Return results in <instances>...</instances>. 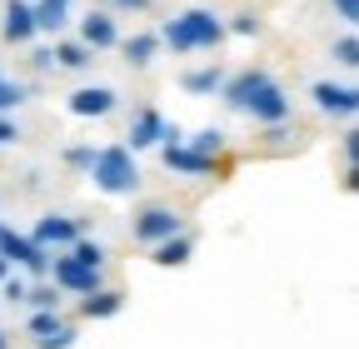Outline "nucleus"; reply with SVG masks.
Instances as JSON below:
<instances>
[{
  "label": "nucleus",
  "mask_w": 359,
  "mask_h": 349,
  "mask_svg": "<svg viewBox=\"0 0 359 349\" xmlns=\"http://www.w3.org/2000/svg\"><path fill=\"white\" fill-rule=\"evenodd\" d=\"M224 35H230V30H224V20H219L215 11L195 6V11L170 15V20L160 25V46H170L175 55H190V50H219Z\"/></svg>",
  "instance_id": "obj_1"
},
{
  "label": "nucleus",
  "mask_w": 359,
  "mask_h": 349,
  "mask_svg": "<svg viewBox=\"0 0 359 349\" xmlns=\"http://www.w3.org/2000/svg\"><path fill=\"white\" fill-rule=\"evenodd\" d=\"M90 180H95L100 195H140L145 174H140V160H135V150H125V145H105V150H95Z\"/></svg>",
  "instance_id": "obj_2"
},
{
  "label": "nucleus",
  "mask_w": 359,
  "mask_h": 349,
  "mask_svg": "<svg viewBox=\"0 0 359 349\" xmlns=\"http://www.w3.org/2000/svg\"><path fill=\"white\" fill-rule=\"evenodd\" d=\"M130 230H135L140 245H160V240L185 230V214H180L175 205H145V210H135V225Z\"/></svg>",
  "instance_id": "obj_3"
},
{
  "label": "nucleus",
  "mask_w": 359,
  "mask_h": 349,
  "mask_svg": "<svg viewBox=\"0 0 359 349\" xmlns=\"http://www.w3.org/2000/svg\"><path fill=\"white\" fill-rule=\"evenodd\" d=\"M290 110H294V100L285 95V85L269 75L259 90L250 95V105H245V115L255 120V125H280V120H290Z\"/></svg>",
  "instance_id": "obj_4"
},
{
  "label": "nucleus",
  "mask_w": 359,
  "mask_h": 349,
  "mask_svg": "<svg viewBox=\"0 0 359 349\" xmlns=\"http://www.w3.org/2000/svg\"><path fill=\"white\" fill-rule=\"evenodd\" d=\"M309 100L330 120H354V110H359V90H354V85H334V80H314Z\"/></svg>",
  "instance_id": "obj_5"
},
{
  "label": "nucleus",
  "mask_w": 359,
  "mask_h": 349,
  "mask_svg": "<svg viewBox=\"0 0 359 349\" xmlns=\"http://www.w3.org/2000/svg\"><path fill=\"white\" fill-rule=\"evenodd\" d=\"M50 275H55V289H60V294H95V289H105L100 270H85V265H75L70 254L50 259Z\"/></svg>",
  "instance_id": "obj_6"
},
{
  "label": "nucleus",
  "mask_w": 359,
  "mask_h": 349,
  "mask_svg": "<svg viewBox=\"0 0 359 349\" xmlns=\"http://www.w3.org/2000/svg\"><path fill=\"white\" fill-rule=\"evenodd\" d=\"M70 115H80V120H105L115 105H120V95L110 90V85H80V90H70Z\"/></svg>",
  "instance_id": "obj_7"
},
{
  "label": "nucleus",
  "mask_w": 359,
  "mask_h": 349,
  "mask_svg": "<svg viewBox=\"0 0 359 349\" xmlns=\"http://www.w3.org/2000/svg\"><path fill=\"white\" fill-rule=\"evenodd\" d=\"M160 160H165L170 174H185V180H205V174H215V160L200 155V150H190L185 140H180V145H160Z\"/></svg>",
  "instance_id": "obj_8"
},
{
  "label": "nucleus",
  "mask_w": 359,
  "mask_h": 349,
  "mask_svg": "<svg viewBox=\"0 0 359 349\" xmlns=\"http://www.w3.org/2000/svg\"><path fill=\"white\" fill-rule=\"evenodd\" d=\"M165 125H170V120H165L155 105L135 110V120H130V130H125V150H135V155H140V150L160 145V140H165Z\"/></svg>",
  "instance_id": "obj_9"
},
{
  "label": "nucleus",
  "mask_w": 359,
  "mask_h": 349,
  "mask_svg": "<svg viewBox=\"0 0 359 349\" xmlns=\"http://www.w3.org/2000/svg\"><path fill=\"white\" fill-rule=\"evenodd\" d=\"M80 46H90V50H115V46H120V25H115V15L95 6V11L80 20Z\"/></svg>",
  "instance_id": "obj_10"
},
{
  "label": "nucleus",
  "mask_w": 359,
  "mask_h": 349,
  "mask_svg": "<svg viewBox=\"0 0 359 349\" xmlns=\"http://www.w3.org/2000/svg\"><path fill=\"white\" fill-rule=\"evenodd\" d=\"M264 80H269V70H255V65H250V70H240V75H224V85H219V100L230 105V110H245V105H250V95L259 90Z\"/></svg>",
  "instance_id": "obj_11"
},
{
  "label": "nucleus",
  "mask_w": 359,
  "mask_h": 349,
  "mask_svg": "<svg viewBox=\"0 0 359 349\" xmlns=\"http://www.w3.org/2000/svg\"><path fill=\"white\" fill-rule=\"evenodd\" d=\"M35 245H45V249H50V245H75L80 240V220H75V214H40V225H35V235H30Z\"/></svg>",
  "instance_id": "obj_12"
},
{
  "label": "nucleus",
  "mask_w": 359,
  "mask_h": 349,
  "mask_svg": "<svg viewBox=\"0 0 359 349\" xmlns=\"http://www.w3.org/2000/svg\"><path fill=\"white\" fill-rule=\"evenodd\" d=\"M0 35H6L11 46H25V40H35L30 0H6V11H0Z\"/></svg>",
  "instance_id": "obj_13"
},
{
  "label": "nucleus",
  "mask_w": 359,
  "mask_h": 349,
  "mask_svg": "<svg viewBox=\"0 0 359 349\" xmlns=\"http://www.w3.org/2000/svg\"><path fill=\"white\" fill-rule=\"evenodd\" d=\"M155 254V265H165V270H180V265H190V254H195V240L180 230V235H170V240H160V245H150Z\"/></svg>",
  "instance_id": "obj_14"
},
{
  "label": "nucleus",
  "mask_w": 359,
  "mask_h": 349,
  "mask_svg": "<svg viewBox=\"0 0 359 349\" xmlns=\"http://www.w3.org/2000/svg\"><path fill=\"white\" fill-rule=\"evenodd\" d=\"M125 310V289H95V294H80V315L85 320H115Z\"/></svg>",
  "instance_id": "obj_15"
},
{
  "label": "nucleus",
  "mask_w": 359,
  "mask_h": 349,
  "mask_svg": "<svg viewBox=\"0 0 359 349\" xmlns=\"http://www.w3.org/2000/svg\"><path fill=\"white\" fill-rule=\"evenodd\" d=\"M30 15H35V35H40V30H45V35H60V30L70 25V0H35Z\"/></svg>",
  "instance_id": "obj_16"
},
{
  "label": "nucleus",
  "mask_w": 359,
  "mask_h": 349,
  "mask_svg": "<svg viewBox=\"0 0 359 349\" xmlns=\"http://www.w3.org/2000/svg\"><path fill=\"white\" fill-rule=\"evenodd\" d=\"M185 95H219V85H224V65H200V70H185Z\"/></svg>",
  "instance_id": "obj_17"
},
{
  "label": "nucleus",
  "mask_w": 359,
  "mask_h": 349,
  "mask_svg": "<svg viewBox=\"0 0 359 349\" xmlns=\"http://www.w3.org/2000/svg\"><path fill=\"white\" fill-rule=\"evenodd\" d=\"M120 50H125V60L135 65V70H145L155 55H160V35H150V30H140V35H130V40H120Z\"/></svg>",
  "instance_id": "obj_18"
},
{
  "label": "nucleus",
  "mask_w": 359,
  "mask_h": 349,
  "mask_svg": "<svg viewBox=\"0 0 359 349\" xmlns=\"http://www.w3.org/2000/svg\"><path fill=\"white\" fill-rule=\"evenodd\" d=\"M35 249H40V245H35L30 235H15V230H6V235H0V259H6L11 270H15V265L25 270V259H30Z\"/></svg>",
  "instance_id": "obj_19"
},
{
  "label": "nucleus",
  "mask_w": 359,
  "mask_h": 349,
  "mask_svg": "<svg viewBox=\"0 0 359 349\" xmlns=\"http://www.w3.org/2000/svg\"><path fill=\"white\" fill-rule=\"evenodd\" d=\"M55 70H85L90 60H95V50L90 46H80V40H55Z\"/></svg>",
  "instance_id": "obj_20"
},
{
  "label": "nucleus",
  "mask_w": 359,
  "mask_h": 349,
  "mask_svg": "<svg viewBox=\"0 0 359 349\" xmlns=\"http://www.w3.org/2000/svg\"><path fill=\"white\" fill-rule=\"evenodd\" d=\"M70 259H75V265H85V270H105V259H110V249L100 245V240H75L70 245Z\"/></svg>",
  "instance_id": "obj_21"
},
{
  "label": "nucleus",
  "mask_w": 359,
  "mask_h": 349,
  "mask_svg": "<svg viewBox=\"0 0 359 349\" xmlns=\"http://www.w3.org/2000/svg\"><path fill=\"white\" fill-rule=\"evenodd\" d=\"M330 60L344 65V70H354V65H359V40H354V35H339L334 46H330Z\"/></svg>",
  "instance_id": "obj_22"
},
{
  "label": "nucleus",
  "mask_w": 359,
  "mask_h": 349,
  "mask_svg": "<svg viewBox=\"0 0 359 349\" xmlns=\"http://www.w3.org/2000/svg\"><path fill=\"white\" fill-rule=\"evenodd\" d=\"M190 150H200V155L219 160V155H224V130H215V125H210V130H200V135L190 140Z\"/></svg>",
  "instance_id": "obj_23"
},
{
  "label": "nucleus",
  "mask_w": 359,
  "mask_h": 349,
  "mask_svg": "<svg viewBox=\"0 0 359 349\" xmlns=\"http://www.w3.org/2000/svg\"><path fill=\"white\" fill-rule=\"evenodd\" d=\"M55 329H65L60 310H35L30 315V339H45V334H55Z\"/></svg>",
  "instance_id": "obj_24"
},
{
  "label": "nucleus",
  "mask_w": 359,
  "mask_h": 349,
  "mask_svg": "<svg viewBox=\"0 0 359 349\" xmlns=\"http://www.w3.org/2000/svg\"><path fill=\"white\" fill-rule=\"evenodd\" d=\"M60 299H65V294H60L55 285H30V289H25V304H35V310H60Z\"/></svg>",
  "instance_id": "obj_25"
},
{
  "label": "nucleus",
  "mask_w": 359,
  "mask_h": 349,
  "mask_svg": "<svg viewBox=\"0 0 359 349\" xmlns=\"http://www.w3.org/2000/svg\"><path fill=\"white\" fill-rule=\"evenodd\" d=\"M224 30H235V35H245V40H255V35H264V20L255 15V11H245V15H235Z\"/></svg>",
  "instance_id": "obj_26"
},
{
  "label": "nucleus",
  "mask_w": 359,
  "mask_h": 349,
  "mask_svg": "<svg viewBox=\"0 0 359 349\" xmlns=\"http://www.w3.org/2000/svg\"><path fill=\"white\" fill-rule=\"evenodd\" d=\"M20 100H30V90H25V85H15V80H6V75H0V115H6L11 105H20Z\"/></svg>",
  "instance_id": "obj_27"
},
{
  "label": "nucleus",
  "mask_w": 359,
  "mask_h": 349,
  "mask_svg": "<svg viewBox=\"0 0 359 349\" xmlns=\"http://www.w3.org/2000/svg\"><path fill=\"white\" fill-rule=\"evenodd\" d=\"M65 165L80 170V174H90V165H95V145H70L65 150Z\"/></svg>",
  "instance_id": "obj_28"
},
{
  "label": "nucleus",
  "mask_w": 359,
  "mask_h": 349,
  "mask_svg": "<svg viewBox=\"0 0 359 349\" xmlns=\"http://www.w3.org/2000/svg\"><path fill=\"white\" fill-rule=\"evenodd\" d=\"M25 289H30V285H25L20 275H6V280H0V299H6V304H20Z\"/></svg>",
  "instance_id": "obj_29"
},
{
  "label": "nucleus",
  "mask_w": 359,
  "mask_h": 349,
  "mask_svg": "<svg viewBox=\"0 0 359 349\" xmlns=\"http://www.w3.org/2000/svg\"><path fill=\"white\" fill-rule=\"evenodd\" d=\"M70 344H75V324H65V329H55V334L35 339V349H70Z\"/></svg>",
  "instance_id": "obj_30"
},
{
  "label": "nucleus",
  "mask_w": 359,
  "mask_h": 349,
  "mask_svg": "<svg viewBox=\"0 0 359 349\" xmlns=\"http://www.w3.org/2000/svg\"><path fill=\"white\" fill-rule=\"evenodd\" d=\"M290 140H294L290 120H280V125H264V145H290Z\"/></svg>",
  "instance_id": "obj_31"
},
{
  "label": "nucleus",
  "mask_w": 359,
  "mask_h": 349,
  "mask_svg": "<svg viewBox=\"0 0 359 349\" xmlns=\"http://www.w3.org/2000/svg\"><path fill=\"white\" fill-rule=\"evenodd\" d=\"M25 270H30L35 280H45V275H50V249H45V245H40V249H35V254L25 259Z\"/></svg>",
  "instance_id": "obj_32"
},
{
  "label": "nucleus",
  "mask_w": 359,
  "mask_h": 349,
  "mask_svg": "<svg viewBox=\"0 0 359 349\" xmlns=\"http://www.w3.org/2000/svg\"><path fill=\"white\" fill-rule=\"evenodd\" d=\"M100 11H150L155 0H95Z\"/></svg>",
  "instance_id": "obj_33"
},
{
  "label": "nucleus",
  "mask_w": 359,
  "mask_h": 349,
  "mask_svg": "<svg viewBox=\"0 0 359 349\" xmlns=\"http://www.w3.org/2000/svg\"><path fill=\"white\" fill-rule=\"evenodd\" d=\"M30 70H40V75H45V70H55V50H50V46L30 50Z\"/></svg>",
  "instance_id": "obj_34"
},
{
  "label": "nucleus",
  "mask_w": 359,
  "mask_h": 349,
  "mask_svg": "<svg viewBox=\"0 0 359 349\" xmlns=\"http://www.w3.org/2000/svg\"><path fill=\"white\" fill-rule=\"evenodd\" d=\"M330 6H334V15H339L344 25H354V20H359V0H330Z\"/></svg>",
  "instance_id": "obj_35"
},
{
  "label": "nucleus",
  "mask_w": 359,
  "mask_h": 349,
  "mask_svg": "<svg viewBox=\"0 0 359 349\" xmlns=\"http://www.w3.org/2000/svg\"><path fill=\"white\" fill-rule=\"evenodd\" d=\"M20 140V125L11 120V115H0V150H6V145H15Z\"/></svg>",
  "instance_id": "obj_36"
},
{
  "label": "nucleus",
  "mask_w": 359,
  "mask_h": 349,
  "mask_svg": "<svg viewBox=\"0 0 359 349\" xmlns=\"http://www.w3.org/2000/svg\"><path fill=\"white\" fill-rule=\"evenodd\" d=\"M344 160H349V170H354V160H359V130H354V125L344 130Z\"/></svg>",
  "instance_id": "obj_37"
},
{
  "label": "nucleus",
  "mask_w": 359,
  "mask_h": 349,
  "mask_svg": "<svg viewBox=\"0 0 359 349\" xmlns=\"http://www.w3.org/2000/svg\"><path fill=\"white\" fill-rule=\"evenodd\" d=\"M0 349H11V334H6V329H0Z\"/></svg>",
  "instance_id": "obj_38"
},
{
  "label": "nucleus",
  "mask_w": 359,
  "mask_h": 349,
  "mask_svg": "<svg viewBox=\"0 0 359 349\" xmlns=\"http://www.w3.org/2000/svg\"><path fill=\"white\" fill-rule=\"evenodd\" d=\"M6 275H11V265H6V259H0V280H6Z\"/></svg>",
  "instance_id": "obj_39"
},
{
  "label": "nucleus",
  "mask_w": 359,
  "mask_h": 349,
  "mask_svg": "<svg viewBox=\"0 0 359 349\" xmlns=\"http://www.w3.org/2000/svg\"><path fill=\"white\" fill-rule=\"evenodd\" d=\"M0 235H6V225H0Z\"/></svg>",
  "instance_id": "obj_40"
}]
</instances>
